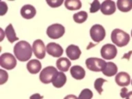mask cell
Returning a JSON list of instances; mask_svg holds the SVG:
<instances>
[{
    "mask_svg": "<svg viewBox=\"0 0 132 99\" xmlns=\"http://www.w3.org/2000/svg\"><path fill=\"white\" fill-rule=\"evenodd\" d=\"M93 97V92L89 89H84L81 91L79 94L78 99H92Z\"/></svg>",
    "mask_w": 132,
    "mask_h": 99,
    "instance_id": "cell-25",
    "label": "cell"
},
{
    "mask_svg": "<svg viewBox=\"0 0 132 99\" xmlns=\"http://www.w3.org/2000/svg\"><path fill=\"white\" fill-rule=\"evenodd\" d=\"M106 62L102 59L90 57L87 59L85 65L88 70L92 72H103L106 66Z\"/></svg>",
    "mask_w": 132,
    "mask_h": 99,
    "instance_id": "cell-4",
    "label": "cell"
},
{
    "mask_svg": "<svg viewBox=\"0 0 132 99\" xmlns=\"http://www.w3.org/2000/svg\"><path fill=\"white\" fill-rule=\"evenodd\" d=\"M111 41L118 47H124L127 45L130 41L129 34L120 29H114L111 35Z\"/></svg>",
    "mask_w": 132,
    "mask_h": 99,
    "instance_id": "cell-2",
    "label": "cell"
},
{
    "mask_svg": "<svg viewBox=\"0 0 132 99\" xmlns=\"http://www.w3.org/2000/svg\"><path fill=\"white\" fill-rule=\"evenodd\" d=\"M14 54L19 61L25 62L28 61L32 54V47L26 41H20L14 46Z\"/></svg>",
    "mask_w": 132,
    "mask_h": 99,
    "instance_id": "cell-1",
    "label": "cell"
},
{
    "mask_svg": "<svg viewBox=\"0 0 132 99\" xmlns=\"http://www.w3.org/2000/svg\"><path fill=\"white\" fill-rule=\"evenodd\" d=\"M70 74L76 80H81L85 76V71L81 66L74 65L70 69Z\"/></svg>",
    "mask_w": 132,
    "mask_h": 99,
    "instance_id": "cell-16",
    "label": "cell"
},
{
    "mask_svg": "<svg viewBox=\"0 0 132 99\" xmlns=\"http://www.w3.org/2000/svg\"><path fill=\"white\" fill-rule=\"evenodd\" d=\"M32 51L35 56L39 59H43L45 56L46 47L43 41L41 39H37L33 42Z\"/></svg>",
    "mask_w": 132,
    "mask_h": 99,
    "instance_id": "cell-9",
    "label": "cell"
},
{
    "mask_svg": "<svg viewBox=\"0 0 132 99\" xmlns=\"http://www.w3.org/2000/svg\"><path fill=\"white\" fill-rule=\"evenodd\" d=\"M64 99H78V98H77L75 95L70 94L66 96L64 98Z\"/></svg>",
    "mask_w": 132,
    "mask_h": 99,
    "instance_id": "cell-32",
    "label": "cell"
},
{
    "mask_svg": "<svg viewBox=\"0 0 132 99\" xmlns=\"http://www.w3.org/2000/svg\"><path fill=\"white\" fill-rule=\"evenodd\" d=\"M46 51L49 55L53 57H60L63 53V47L58 43L51 42L49 43L46 46Z\"/></svg>",
    "mask_w": 132,
    "mask_h": 99,
    "instance_id": "cell-10",
    "label": "cell"
},
{
    "mask_svg": "<svg viewBox=\"0 0 132 99\" xmlns=\"http://www.w3.org/2000/svg\"><path fill=\"white\" fill-rule=\"evenodd\" d=\"M90 37L96 43H100L106 36V32L103 26L100 24L94 25L90 29Z\"/></svg>",
    "mask_w": 132,
    "mask_h": 99,
    "instance_id": "cell-7",
    "label": "cell"
},
{
    "mask_svg": "<svg viewBox=\"0 0 132 99\" xmlns=\"http://www.w3.org/2000/svg\"><path fill=\"white\" fill-rule=\"evenodd\" d=\"M128 94V89L126 87H123V88L121 89V91H120V96L124 98H126L127 95Z\"/></svg>",
    "mask_w": 132,
    "mask_h": 99,
    "instance_id": "cell-30",
    "label": "cell"
},
{
    "mask_svg": "<svg viewBox=\"0 0 132 99\" xmlns=\"http://www.w3.org/2000/svg\"><path fill=\"white\" fill-rule=\"evenodd\" d=\"M101 4L98 0H95L94 2L91 4V7H90V11L91 13H95L98 10L101 8Z\"/></svg>",
    "mask_w": 132,
    "mask_h": 99,
    "instance_id": "cell-27",
    "label": "cell"
},
{
    "mask_svg": "<svg viewBox=\"0 0 132 99\" xmlns=\"http://www.w3.org/2000/svg\"><path fill=\"white\" fill-rule=\"evenodd\" d=\"M87 17H88V14L87 12L85 11H80L73 15V19L77 23H84L87 19Z\"/></svg>",
    "mask_w": 132,
    "mask_h": 99,
    "instance_id": "cell-23",
    "label": "cell"
},
{
    "mask_svg": "<svg viewBox=\"0 0 132 99\" xmlns=\"http://www.w3.org/2000/svg\"><path fill=\"white\" fill-rule=\"evenodd\" d=\"M132 53V51H130L129 52V53L128 54H125V56H124L123 57H122V59H125V58H127V56H129V57H128V60L129 59V56H130V54H131Z\"/></svg>",
    "mask_w": 132,
    "mask_h": 99,
    "instance_id": "cell-34",
    "label": "cell"
},
{
    "mask_svg": "<svg viewBox=\"0 0 132 99\" xmlns=\"http://www.w3.org/2000/svg\"><path fill=\"white\" fill-rule=\"evenodd\" d=\"M41 63L39 60L32 59L28 62L26 65L27 70L30 74H36L40 72L41 69Z\"/></svg>",
    "mask_w": 132,
    "mask_h": 99,
    "instance_id": "cell-15",
    "label": "cell"
},
{
    "mask_svg": "<svg viewBox=\"0 0 132 99\" xmlns=\"http://www.w3.org/2000/svg\"><path fill=\"white\" fill-rule=\"evenodd\" d=\"M56 67L62 72H68L71 66V62L65 57L59 58L56 63Z\"/></svg>",
    "mask_w": 132,
    "mask_h": 99,
    "instance_id": "cell-17",
    "label": "cell"
},
{
    "mask_svg": "<svg viewBox=\"0 0 132 99\" xmlns=\"http://www.w3.org/2000/svg\"><path fill=\"white\" fill-rule=\"evenodd\" d=\"M131 84H132V80H131Z\"/></svg>",
    "mask_w": 132,
    "mask_h": 99,
    "instance_id": "cell-36",
    "label": "cell"
},
{
    "mask_svg": "<svg viewBox=\"0 0 132 99\" xmlns=\"http://www.w3.org/2000/svg\"><path fill=\"white\" fill-rule=\"evenodd\" d=\"M21 15L26 19H31L36 15L37 11L33 6L30 4H26L21 8Z\"/></svg>",
    "mask_w": 132,
    "mask_h": 99,
    "instance_id": "cell-13",
    "label": "cell"
},
{
    "mask_svg": "<svg viewBox=\"0 0 132 99\" xmlns=\"http://www.w3.org/2000/svg\"><path fill=\"white\" fill-rule=\"evenodd\" d=\"M118 53L117 48L115 45L110 43L105 44L101 50V56L105 60L113 59Z\"/></svg>",
    "mask_w": 132,
    "mask_h": 99,
    "instance_id": "cell-8",
    "label": "cell"
},
{
    "mask_svg": "<svg viewBox=\"0 0 132 99\" xmlns=\"http://www.w3.org/2000/svg\"><path fill=\"white\" fill-rule=\"evenodd\" d=\"M116 5L121 12H127L132 9L131 0H118Z\"/></svg>",
    "mask_w": 132,
    "mask_h": 99,
    "instance_id": "cell-20",
    "label": "cell"
},
{
    "mask_svg": "<svg viewBox=\"0 0 132 99\" xmlns=\"http://www.w3.org/2000/svg\"><path fill=\"white\" fill-rule=\"evenodd\" d=\"M8 10V6L7 4L4 2H1V6H0V15L3 16L6 14Z\"/></svg>",
    "mask_w": 132,
    "mask_h": 99,
    "instance_id": "cell-29",
    "label": "cell"
},
{
    "mask_svg": "<svg viewBox=\"0 0 132 99\" xmlns=\"http://www.w3.org/2000/svg\"><path fill=\"white\" fill-rule=\"evenodd\" d=\"M66 55L72 61L78 59L81 54V51L78 46L75 45H70L66 48Z\"/></svg>",
    "mask_w": 132,
    "mask_h": 99,
    "instance_id": "cell-14",
    "label": "cell"
},
{
    "mask_svg": "<svg viewBox=\"0 0 132 99\" xmlns=\"http://www.w3.org/2000/svg\"><path fill=\"white\" fill-rule=\"evenodd\" d=\"M0 65L6 70H12L16 66V60L12 54L6 52L0 56Z\"/></svg>",
    "mask_w": 132,
    "mask_h": 99,
    "instance_id": "cell-6",
    "label": "cell"
},
{
    "mask_svg": "<svg viewBox=\"0 0 132 99\" xmlns=\"http://www.w3.org/2000/svg\"><path fill=\"white\" fill-rule=\"evenodd\" d=\"M64 4L65 8L69 10H79L82 6V4L80 0H66Z\"/></svg>",
    "mask_w": 132,
    "mask_h": 99,
    "instance_id": "cell-22",
    "label": "cell"
},
{
    "mask_svg": "<svg viewBox=\"0 0 132 99\" xmlns=\"http://www.w3.org/2000/svg\"><path fill=\"white\" fill-rule=\"evenodd\" d=\"M0 85L4 84L8 80V73L3 70H0Z\"/></svg>",
    "mask_w": 132,
    "mask_h": 99,
    "instance_id": "cell-28",
    "label": "cell"
},
{
    "mask_svg": "<svg viewBox=\"0 0 132 99\" xmlns=\"http://www.w3.org/2000/svg\"><path fill=\"white\" fill-rule=\"evenodd\" d=\"M107 82V80L102 78H97L96 80H95L94 88L96 89V90L98 92V93L100 95L102 94V92H103V89L102 87H103V85L104 84V82Z\"/></svg>",
    "mask_w": 132,
    "mask_h": 99,
    "instance_id": "cell-24",
    "label": "cell"
},
{
    "mask_svg": "<svg viewBox=\"0 0 132 99\" xmlns=\"http://www.w3.org/2000/svg\"><path fill=\"white\" fill-rule=\"evenodd\" d=\"M48 6L52 8H58L61 6L63 3V0H47L46 1Z\"/></svg>",
    "mask_w": 132,
    "mask_h": 99,
    "instance_id": "cell-26",
    "label": "cell"
},
{
    "mask_svg": "<svg viewBox=\"0 0 132 99\" xmlns=\"http://www.w3.org/2000/svg\"><path fill=\"white\" fill-rule=\"evenodd\" d=\"M65 32V30L63 26L59 23H54L47 27L46 33L50 39H58L63 36Z\"/></svg>",
    "mask_w": 132,
    "mask_h": 99,
    "instance_id": "cell-5",
    "label": "cell"
},
{
    "mask_svg": "<svg viewBox=\"0 0 132 99\" xmlns=\"http://www.w3.org/2000/svg\"><path fill=\"white\" fill-rule=\"evenodd\" d=\"M131 37H132V30H131Z\"/></svg>",
    "mask_w": 132,
    "mask_h": 99,
    "instance_id": "cell-35",
    "label": "cell"
},
{
    "mask_svg": "<svg viewBox=\"0 0 132 99\" xmlns=\"http://www.w3.org/2000/svg\"><path fill=\"white\" fill-rule=\"evenodd\" d=\"M67 81V77L63 72H58L57 75L56 76L54 80L52 81V85L56 88H61L65 85Z\"/></svg>",
    "mask_w": 132,
    "mask_h": 99,
    "instance_id": "cell-19",
    "label": "cell"
},
{
    "mask_svg": "<svg viewBox=\"0 0 132 99\" xmlns=\"http://www.w3.org/2000/svg\"><path fill=\"white\" fill-rule=\"evenodd\" d=\"M126 99H132V91L128 93L126 96Z\"/></svg>",
    "mask_w": 132,
    "mask_h": 99,
    "instance_id": "cell-33",
    "label": "cell"
},
{
    "mask_svg": "<svg viewBox=\"0 0 132 99\" xmlns=\"http://www.w3.org/2000/svg\"><path fill=\"white\" fill-rule=\"evenodd\" d=\"M115 81L118 85L120 87L128 86L131 82V78L129 74L125 72H120L116 74Z\"/></svg>",
    "mask_w": 132,
    "mask_h": 99,
    "instance_id": "cell-12",
    "label": "cell"
},
{
    "mask_svg": "<svg viewBox=\"0 0 132 99\" xmlns=\"http://www.w3.org/2000/svg\"><path fill=\"white\" fill-rule=\"evenodd\" d=\"M101 12L105 15L113 14L116 10V3L111 0H106L101 4Z\"/></svg>",
    "mask_w": 132,
    "mask_h": 99,
    "instance_id": "cell-11",
    "label": "cell"
},
{
    "mask_svg": "<svg viewBox=\"0 0 132 99\" xmlns=\"http://www.w3.org/2000/svg\"><path fill=\"white\" fill-rule=\"evenodd\" d=\"M57 70L53 66H47L42 70L39 74V80L44 84L52 82L58 74Z\"/></svg>",
    "mask_w": 132,
    "mask_h": 99,
    "instance_id": "cell-3",
    "label": "cell"
},
{
    "mask_svg": "<svg viewBox=\"0 0 132 99\" xmlns=\"http://www.w3.org/2000/svg\"><path fill=\"white\" fill-rule=\"evenodd\" d=\"M43 96H41L39 94H35L32 95L30 97V99H43Z\"/></svg>",
    "mask_w": 132,
    "mask_h": 99,
    "instance_id": "cell-31",
    "label": "cell"
},
{
    "mask_svg": "<svg viewBox=\"0 0 132 99\" xmlns=\"http://www.w3.org/2000/svg\"><path fill=\"white\" fill-rule=\"evenodd\" d=\"M117 72V65L114 63H113V62H107V63H106V66H105V69L103 71V74L105 76L111 77V76H115Z\"/></svg>",
    "mask_w": 132,
    "mask_h": 99,
    "instance_id": "cell-18",
    "label": "cell"
},
{
    "mask_svg": "<svg viewBox=\"0 0 132 99\" xmlns=\"http://www.w3.org/2000/svg\"><path fill=\"white\" fill-rule=\"evenodd\" d=\"M5 35H6L8 41L10 43H14V41L19 40V38L16 36V33L14 32V30L13 28V26L11 23L8 25L6 28L5 30Z\"/></svg>",
    "mask_w": 132,
    "mask_h": 99,
    "instance_id": "cell-21",
    "label": "cell"
}]
</instances>
